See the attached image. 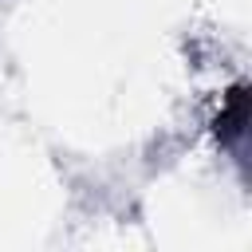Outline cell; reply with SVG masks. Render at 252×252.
Instances as JSON below:
<instances>
[{"instance_id":"6da1fadb","label":"cell","mask_w":252,"mask_h":252,"mask_svg":"<svg viewBox=\"0 0 252 252\" xmlns=\"http://www.w3.org/2000/svg\"><path fill=\"white\" fill-rule=\"evenodd\" d=\"M244 126H248V91L236 87V91L228 94V106H224L220 118H217V138H220V142H236V138L244 134Z\"/></svg>"}]
</instances>
